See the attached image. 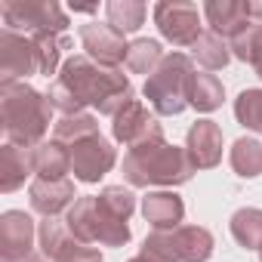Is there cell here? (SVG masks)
<instances>
[{"label":"cell","mask_w":262,"mask_h":262,"mask_svg":"<svg viewBox=\"0 0 262 262\" xmlns=\"http://www.w3.org/2000/svg\"><path fill=\"white\" fill-rule=\"evenodd\" d=\"M34 40V50H37V65H40V74H56V71H62V50H68L71 47V40L65 37V34H37V37H31Z\"/></svg>","instance_id":"cell-28"},{"label":"cell","mask_w":262,"mask_h":262,"mask_svg":"<svg viewBox=\"0 0 262 262\" xmlns=\"http://www.w3.org/2000/svg\"><path fill=\"white\" fill-rule=\"evenodd\" d=\"M194 65L185 53H167L164 62L158 65V71L145 80V99L148 105L164 114V117H176L185 111L188 105V83H191Z\"/></svg>","instance_id":"cell-4"},{"label":"cell","mask_w":262,"mask_h":262,"mask_svg":"<svg viewBox=\"0 0 262 262\" xmlns=\"http://www.w3.org/2000/svg\"><path fill=\"white\" fill-rule=\"evenodd\" d=\"M34 173V148L19 145H0V191H16Z\"/></svg>","instance_id":"cell-18"},{"label":"cell","mask_w":262,"mask_h":262,"mask_svg":"<svg viewBox=\"0 0 262 262\" xmlns=\"http://www.w3.org/2000/svg\"><path fill=\"white\" fill-rule=\"evenodd\" d=\"M34 173L37 179H68L65 173H71V151L56 139L40 142L34 148Z\"/></svg>","instance_id":"cell-20"},{"label":"cell","mask_w":262,"mask_h":262,"mask_svg":"<svg viewBox=\"0 0 262 262\" xmlns=\"http://www.w3.org/2000/svg\"><path fill=\"white\" fill-rule=\"evenodd\" d=\"M191 56H194L204 68L222 71V68L231 62V43H225V37H219V34H213V31H204V34L194 40Z\"/></svg>","instance_id":"cell-23"},{"label":"cell","mask_w":262,"mask_h":262,"mask_svg":"<svg viewBox=\"0 0 262 262\" xmlns=\"http://www.w3.org/2000/svg\"><path fill=\"white\" fill-rule=\"evenodd\" d=\"M68 231L83 244H102V247H123L129 241L126 219H117L99 198H77L74 207L65 216Z\"/></svg>","instance_id":"cell-5"},{"label":"cell","mask_w":262,"mask_h":262,"mask_svg":"<svg viewBox=\"0 0 262 262\" xmlns=\"http://www.w3.org/2000/svg\"><path fill=\"white\" fill-rule=\"evenodd\" d=\"M231 234L247 250H262V210L244 207L231 216Z\"/></svg>","instance_id":"cell-26"},{"label":"cell","mask_w":262,"mask_h":262,"mask_svg":"<svg viewBox=\"0 0 262 262\" xmlns=\"http://www.w3.org/2000/svg\"><path fill=\"white\" fill-rule=\"evenodd\" d=\"M161 62H164V50H161L158 40L139 37V40L129 43V50H126V68L133 71V74H145V77H151V74L158 71Z\"/></svg>","instance_id":"cell-25"},{"label":"cell","mask_w":262,"mask_h":262,"mask_svg":"<svg viewBox=\"0 0 262 262\" xmlns=\"http://www.w3.org/2000/svg\"><path fill=\"white\" fill-rule=\"evenodd\" d=\"M37 237H40V250L50 262H105L99 250L77 241L68 231V225L59 219H43L37 228Z\"/></svg>","instance_id":"cell-9"},{"label":"cell","mask_w":262,"mask_h":262,"mask_svg":"<svg viewBox=\"0 0 262 262\" xmlns=\"http://www.w3.org/2000/svg\"><path fill=\"white\" fill-rule=\"evenodd\" d=\"M50 99L37 93L31 83H0V123L10 145L37 148L50 129Z\"/></svg>","instance_id":"cell-2"},{"label":"cell","mask_w":262,"mask_h":262,"mask_svg":"<svg viewBox=\"0 0 262 262\" xmlns=\"http://www.w3.org/2000/svg\"><path fill=\"white\" fill-rule=\"evenodd\" d=\"M259 259H262V250H259Z\"/></svg>","instance_id":"cell-36"},{"label":"cell","mask_w":262,"mask_h":262,"mask_svg":"<svg viewBox=\"0 0 262 262\" xmlns=\"http://www.w3.org/2000/svg\"><path fill=\"white\" fill-rule=\"evenodd\" d=\"M16 262H43V259H40V256H34V253H31V256H25V259H16Z\"/></svg>","instance_id":"cell-35"},{"label":"cell","mask_w":262,"mask_h":262,"mask_svg":"<svg viewBox=\"0 0 262 262\" xmlns=\"http://www.w3.org/2000/svg\"><path fill=\"white\" fill-rule=\"evenodd\" d=\"M129 262H158V259H155V256H148V253H142V250H139V256H133V259H129Z\"/></svg>","instance_id":"cell-33"},{"label":"cell","mask_w":262,"mask_h":262,"mask_svg":"<svg viewBox=\"0 0 262 262\" xmlns=\"http://www.w3.org/2000/svg\"><path fill=\"white\" fill-rule=\"evenodd\" d=\"M142 216L155 231H173L182 225L185 204L176 191H148L142 198Z\"/></svg>","instance_id":"cell-17"},{"label":"cell","mask_w":262,"mask_h":262,"mask_svg":"<svg viewBox=\"0 0 262 262\" xmlns=\"http://www.w3.org/2000/svg\"><path fill=\"white\" fill-rule=\"evenodd\" d=\"M80 47L86 50L83 56H90L102 68H117L120 62H126V50H129L120 31H114L111 25H99V22H90L80 28Z\"/></svg>","instance_id":"cell-13"},{"label":"cell","mask_w":262,"mask_h":262,"mask_svg":"<svg viewBox=\"0 0 262 262\" xmlns=\"http://www.w3.org/2000/svg\"><path fill=\"white\" fill-rule=\"evenodd\" d=\"M34 234H37L34 219L25 210H7L0 216V256H4V262L31 256Z\"/></svg>","instance_id":"cell-14"},{"label":"cell","mask_w":262,"mask_h":262,"mask_svg":"<svg viewBox=\"0 0 262 262\" xmlns=\"http://www.w3.org/2000/svg\"><path fill=\"white\" fill-rule=\"evenodd\" d=\"M155 25L161 37H167L176 47H194V40L204 34L198 7L182 4V0H161V4H155Z\"/></svg>","instance_id":"cell-8"},{"label":"cell","mask_w":262,"mask_h":262,"mask_svg":"<svg viewBox=\"0 0 262 262\" xmlns=\"http://www.w3.org/2000/svg\"><path fill=\"white\" fill-rule=\"evenodd\" d=\"M185 151L188 161L194 164V170H210L222 161V129L216 120H198L188 126L185 136Z\"/></svg>","instance_id":"cell-15"},{"label":"cell","mask_w":262,"mask_h":262,"mask_svg":"<svg viewBox=\"0 0 262 262\" xmlns=\"http://www.w3.org/2000/svg\"><path fill=\"white\" fill-rule=\"evenodd\" d=\"M96 133H99V120L93 114H71V117L56 120V126H53V139L65 148H71L74 142L96 136Z\"/></svg>","instance_id":"cell-27"},{"label":"cell","mask_w":262,"mask_h":262,"mask_svg":"<svg viewBox=\"0 0 262 262\" xmlns=\"http://www.w3.org/2000/svg\"><path fill=\"white\" fill-rule=\"evenodd\" d=\"M34 71H40L34 40L28 34L4 28V31H0V83L25 80Z\"/></svg>","instance_id":"cell-12"},{"label":"cell","mask_w":262,"mask_h":262,"mask_svg":"<svg viewBox=\"0 0 262 262\" xmlns=\"http://www.w3.org/2000/svg\"><path fill=\"white\" fill-rule=\"evenodd\" d=\"M111 136L123 142L126 148L145 145L151 139H164V126L148 114V108L139 99H129L114 117H111Z\"/></svg>","instance_id":"cell-11"},{"label":"cell","mask_w":262,"mask_h":262,"mask_svg":"<svg viewBox=\"0 0 262 262\" xmlns=\"http://www.w3.org/2000/svg\"><path fill=\"white\" fill-rule=\"evenodd\" d=\"M71 10H74V13H96L99 7H90V4H80V7H77V4H74Z\"/></svg>","instance_id":"cell-34"},{"label":"cell","mask_w":262,"mask_h":262,"mask_svg":"<svg viewBox=\"0 0 262 262\" xmlns=\"http://www.w3.org/2000/svg\"><path fill=\"white\" fill-rule=\"evenodd\" d=\"M204 16L213 34L234 40L250 25H262V4L256 0H210L204 4Z\"/></svg>","instance_id":"cell-7"},{"label":"cell","mask_w":262,"mask_h":262,"mask_svg":"<svg viewBox=\"0 0 262 262\" xmlns=\"http://www.w3.org/2000/svg\"><path fill=\"white\" fill-rule=\"evenodd\" d=\"M222 99H225V90H222V83L213 77V74H191V83H188V105L194 108V111H201V114H210V111H216L219 105H222Z\"/></svg>","instance_id":"cell-22"},{"label":"cell","mask_w":262,"mask_h":262,"mask_svg":"<svg viewBox=\"0 0 262 262\" xmlns=\"http://www.w3.org/2000/svg\"><path fill=\"white\" fill-rule=\"evenodd\" d=\"M231 170L241 179L262 176V142L259 139H250V136H241L231 145Z\"/></svg>","instance_id":"cell-24"},{"label":"cell","mask_w":262,"mask_h":262,"mask_svg":"<svg viewBox=\"0 0 262 262\" xmlns=\"http://www.w3.org/2000/svg\"><path fill=\"white\" fill-rule=\"evenodd\" d=\"M231 56L247 62L256 71V77L262 80V25H250L244 34H237L231 40Z\"/></svg>","instance_id":"cell-29"},{"label":"cell","mask_w":262,"mask_h":262,"mask_svg":"<svg viewBox=\"0 0 262 262\" xmlns=\"http://www.w3.org/2000/svg\"><path fill=\"white\" fill-rule=\"evenodd\" d=\"M96 198L105 204V210H111L117 219H126V222H129V216H133V210H136V194L129 188H123V185H105Z\"/></svg>","instance_id":"cell-31"},{"label":"cell","mask_w":262,"mask_h":262,"mask_svg":"<svg viewBox=\"0 0 262 262\" xmlns=\"http://www.w3.org/2000/svg\"><path fill=\"white\" fill-rule=\"evenodd\" d=\"M105 16H108V25L120 34H133L145 25V16H148V7L142 0H108L105 7Z\"/></svg>","instance_id":"cell-21"},{"label":"cell","mask_w":262,"mask_h":262,"mask_svg":"<svg viewBox=\"0 0 262 262\" xmlns=\"http://www.w3.org/2000/svg\"><path fill=\"white\" fill-rule=\"evenodd\" d=\"M47 99L65 117L83 114L86 105L99 108V114L114 117L133 96V83L120 68H102L90 56H68L59 77L50 83Z\"/></svg>","instance_id":"cell-1"},{"label":"cell","mask_w":262,"mask_h":262,"mask_svg":"<svg viewBox=\"0 0 262 262\" xmlns=\"http://www.w3.org/2000/svg\"><path fill=\"white\" fill-rule=\"evenodd\" d=\"M142 253L155 256L158 262H179L176 247H173V234L170 231H151L142 244Z\"/></svg>","instance_id":"cell-32"},{"label":"cell","mask_w":262,"mask_h":262,"mask_svg":"<svg viewBox=\"0 0 262 262\" xmlns=\"http://www.w3.org/2000/svg\"><path fill=\"white\" fill-rule=\"evenodd\" d=\"M191 176H194V164L188 161V151L170 145L167 139H151L145 145H136L123 158V179L136 188H148V185L176 188L191 182Z\"/></svg>","instance_id":"cell-3"},{"label":"cell","mask_w":262,"mask_h":262,"mask_svg":"<svg viewBox=\"0 0 262 262\" xmlns=\"http://www.w3.org/2000/svg\"><path fill=\"white\" fill-rule=\"evenodd\" d=\"M68 151H71V173H74V179L77 182H86V185L99 182L117 164V151H114V145L102 133L74 142Z\"/></svg>","instance_id":"cell-10"},{"label":"cell","mask_w":262,"mask_h":262,"mask_svg":"<svg viewBox=\"0 0 262 262\" xmlns=\"http://www.w3.org/2000/svg\"><path fill=\"white\" fill-rule=\"evenodd\" d=\"M234 117L241 126L262 133V90H244L234 99Z\"/></svg>","instance_id":"cell-30"},{"label":"cell","mask_w":262,"mask_h":262,"mask_svg":"<svg viewBox=\"0 0 262 262\" xmlns=\"http://www.w3.org/2000/svg\"><path fill=\"white\" fill-rule=\"evenodd\" d=\"M31 210L40 213L43 219H56L62 210L74 207V182L71 179H34L28 188Z\"/></svg>","instance_id":"cell-16"},{"label":"cell","mask_w":262,"mask_h":262,"mask_svg":"<svg viewBox=\"0 0 262 262\" xmlns=\"http://www.w3.org/2000/svg\"><path fill=\"white\" fill-rule=\"evenodd\" d=\"M0 16H4L10 31H25L31 37L37 34H65L68 31V13L56 4V0H4L0 4Z\"/></svg>","instance_id":"cell-6"},{"label":"cell","mask_w":262,"mask_h":262,"mask_svg":"<svg viewBox=\"0 0 262 262\" xmlns=\"http://www.w3.org/2000/svg\"><path fill=\"white\" fill-rule=\"evenodd\" d=\"M179 262H207L213 256V234L201 225H179L170 231Z\"/></svg>","instance_id":"cell-19"}]
</instances>
